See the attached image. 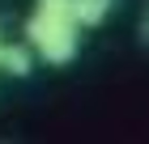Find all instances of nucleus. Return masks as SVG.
<instances>
[{
	"label": "nucleus",
	"instance_id": "f257e3e1",
	"mask_svg": "<svg viewBox=\"0 0 149 144\" xmlns=\"http://www.w3.org/2000/svg\"><path fill=\"white\" fill-rule=\"evenodd\" d=\"M26 43L56 68L72 64L81 51V21L72 13V0H38L26 21Z\"/></svg>",
	"mask_w": 149,
	"mask_h": 144
},
{
	"label": "nucleus",
	"instance_id": "20e7f679",
	"mask_svg": "<svg viewBox=\"0 0 149 144\" xmlns=\"http://www.w3.org/2000/svg\"><path fill=\"white\" fill-rule=\"evenodd\" d=\"M141 47L149 51V17H141Z\"/></svg>",
	"mask_w": 149,
	"mask_h": 144
},
{
	"label": "nucleus",
	"instance_id": "f03ea898",
	"mask_svg": "<svg viewBox=\"0 0 149 144\" xmlns=\"http://www.w3.org/2000/svg\"><path fill=\"white\" fill-rule=\"evenodd\" d=\"M0 68L9 72V76H30V68H34V55L17 43H0Z\"/></svg>",
	"mask_w": 149,
	"mask_h": 144
},
{
	"label": "nucleus",
	"instance_id": "7ed1b4c3",
	"mask_svg": "<svg viewBox=\"0 0 149 144\" xmlns=\"http://www.w3.org/2000/svg\"><path fill=\"white\" fill-rule=\"evenodd\" d=\"M111 9H115V0H72V13L81 25H102Z\"/></svg>",
	"mask_w": 149,
	"mask_h": 144
}]
</instances>
